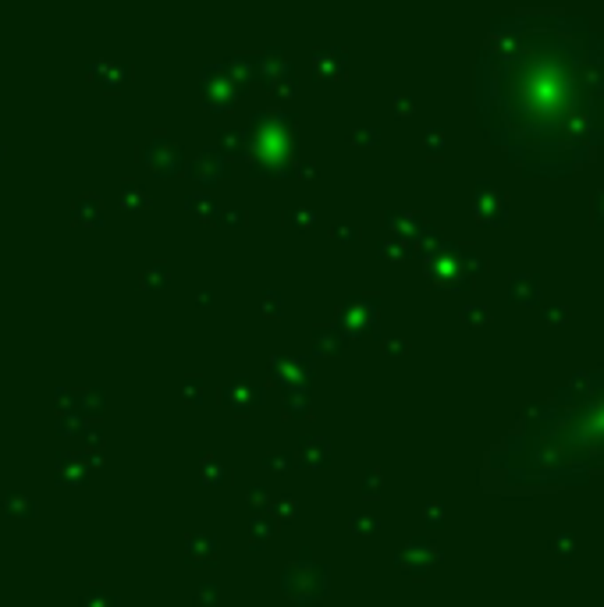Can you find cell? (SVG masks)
Returning <instances> with one entry per match:
<instances>
[{"label": "cell", "mask_w": 604, "mask_h": 607, "mask_svg": "<svg viewBox=\"0 0 604 607\" xmlns=\"http://www.w3.org/2000/svg\"><path fill=\"white\" fill-rule=\"evenodd\" d=\"M483 132L530 174H569L604 142V36L565 7L490 22L477 61Z\"/></svg>", "instance_id": "obj_1"}, {"label": "cell", "mask_w": 604, "mask_h": 607, "mask_svg": "<svg viewBox=\"0 0 604 607\" xmlns=\"http://www.w3.org/2000/svg\"><path fill=\"white\" fill-rule=\"evenodd\" d=\"M604 473V366L579 373L487 451L480 480L494 494L587 484Z\"/></svg>", "instance_id": "obj_2"}]
</instances>
